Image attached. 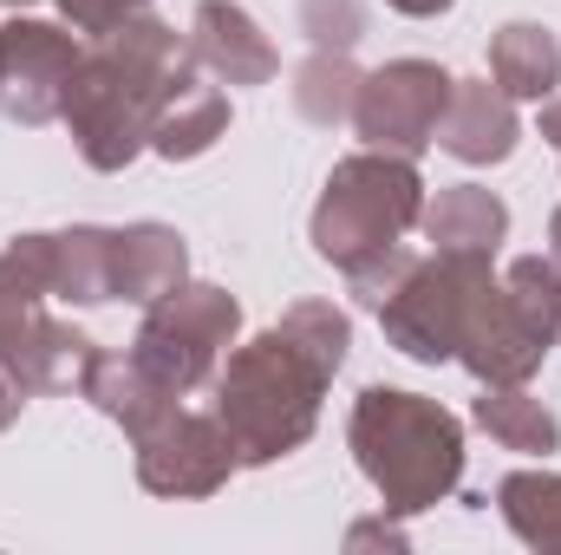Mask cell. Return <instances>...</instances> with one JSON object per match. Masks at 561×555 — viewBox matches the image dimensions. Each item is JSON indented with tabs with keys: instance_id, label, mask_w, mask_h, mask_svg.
<instances>
[{
	"instance_id": "cell-14",
	"label": "cell",
	"mask_w": 561,
	"mask_h": 555,
	"mask_svg": "<svg viewBox=\"0 0 561 555\" xmlns=\"http://www.w3.org/2000/svg\"><path fill=\"white\" fill-rule=\"evenodd\" d=\"M523 138V118H516V99L490 79H457L450 86V105L437 118V144L457 157V163H503Z\"/></svg>"
},
{
	"instance_id": "cell-6",
	"label": "cell",
	"mask_w": 561,
	"mask_h": 555,
	"mask_svg": "<svg viewBox=\"0 0 561 555\" xmlns=\"http://www.w3.org/2000/svg\"><path fill=\"white\" fill-rule=\"evenodd\" d=\"M496 287V256H477V249H431V256H412L405 275L392 281L373 314L386 327V340L419 360V366H444L457 360L463 347V327L477 314V301Z\"/></svg>"
},
{
	"instance_id": "cell-4",
	"label": "cell",
	"mask_w": 561,
	"mask_h": 555,
	"mask_svg": "<svg viewBox=\"0 0 561 555\" xmlns=\"http://www.w3.org/2000/svg\"><path fill=\"white\" fill-rule=\"evenodd\" d=\"M424 216V177L419 157H399V150H353L333 163L320 203H313V256L333 262L346 281H366L373 269H386L405 236L419 229Z\"/></svg>"
},
{
	"instance_id": "cell-23",
	"label": "cell",
	"mask_w": 561,
	"mask_h": 555,
	"mask_svg": "<svg viewBox=\"0 0 561 555\" xmlns=\"http://www.w3.org/2000/svg\"><path fill=\"white\" fill-rule=\"evenodd\" d=\"M300 33L320 53H353L366 33V7L359 0H300Z\"/></svg>"
},
{
	"instance_id": "cell-5",
	"label": "cell",
	"mask_w": 561,
	"mask_h": 555,
	"mask_svg": "<svg viewBox=\"0 0 561 555\" xmlns=\"http://www.w3.org/2000/svg\"><path fill=\"white\" fill-rule=\"evenodd\" d=\"M556 340H561V269L549 256H523L477 301L457 360L477 373V386H529Z\"/></svg>"
},
{
	"instance_id": "cell-8",
	"label": "cell",
	"mask_w": 561,
	"mask_h": 555,
	"mask_svg": "<svg viewBox=\"0 0 561 555\" xmlns=\"http://www.w3.org/2000/svg\"><path fill=\"white\" fill-rule=\"evenodd\" d=\"M85 353H92V340L79 327L53 320L39 294H26L0 275V431L20 418L26 399L79 386Z\"/></svg>"
},
{
	"instance_id": "cell-22",
	"label": "cell",
	"mask_w": 561,
	"mask_h": 555,
	"mask_svg": "<svg viewBox=\"0 0 561 555\" xmlns=\"http://www.w3.org/2000/svg\"><path fill=\"white\" fill-rule=\"evenodd\" d=\"M359 66H353V53H307V66L294 72V112L307 118V125H340V118H353V99H359Z\"/></svg>"
},
{
	"instance_id": "cell-16",
	"label": "cell",
	"mask_w": 561,
	"mask_h": 555,
	"mask_svg": "<svg viewBox=\"0 0 561 555\" xmlns=\"http://www.w3.org/2000/svg\"><path fill=\"white\" fill-rule=\"evenodd\" d=\"M53 301H72V307L118 301V229L72 223L53 236Z\"/></svg>"
},
{
	"instance_id": "cell-19",
	"label": "cell",
	"mask_w": 561,
	"mask_h": 555,
	"mask_svg": "<svg viewBox=\"0 0 561 555\" xmlns=\"http://www.w3.org/2000/svg\"><path fill=\"white\" fill-rule=\"evenodd\" d=\"M490 79L510 92V99H556L561 86V39L536 20H510L496 39H490Z\"/></svg>"
},
{
	"instance_id": "cell-17",
	"label": "cell",
	"mask_w": 561,
	"mask_h": 555,
	"mask_svg": "<svg viewBox=\"0 0 561 555\" xmlns=\"http://www.w3.org/2000/svg\"><path fill=\"white\" fill-rule=\"evenodd\" d=\"M190 281V249L170 223H125L118 229V301L150 307Z\"/></svg>"
},
{
	"instance_id": "cell-12",
	"label": "cell",
	"mask_w": 561,
	"mask_h": 555,
	"mask_svg": "<svg viewBox=\"0 0 561 555\" xmlns=\"http://www.w3.org/2000/svg\"><path fill=\"white\" fill-rule=\"evenodd\" d=\"M190 53H196V66H203L209 79H222V86H268L280 72L275 39H268V33L255 26V13L236 7V0H203V7L190 13Z\"/></svg>"
},
{
	"instance_id": "cell-21",
	"label": "cell",
	"mask_w": 561,
	"mask_h": 555,
	"mask_svg": "<svg viewBox=\"0 0 561 555\" xmlns=\"http://www.w3.org/2000/svg\"><path fill=\"white\" fill-rule=\"evenodd\" d=\"M477 424H483L503 451H523V457H549V451H561V418L549 412L529 386H483Z\"/></svg>"
},
{
	"instance_id": "cell-11",
	"label": "cell",
	"mask_w": 561,
	"mask_h": 555,
	"mask_svg": "<svg viewBox=\"0 0 561 555\" xmlns=\"http://www.w3.org/2000/svg\"><path fill=\"white\" fill-rule=\"evenodd\" d=\"M236 471H242V457H236V438L216 418V406L209 412L176 406L150 438H138V484L150 497H216Z\"/></svg>"
},
{
	"instance_id": "cell-3",
	"label": "cell",
	"mask_w": 561,
	"mask_h": 555,
	"mask_svg": "<svg viewBox=\"0 0 561 555\" xmlns=\"http://www.w3.org/2000/svg\"><path fill=\"white\" fill-rule=\"evenodd\" d=\"M346 444L392 517L437 510L463 484V424L424 393L366 386L346 418Z\"/></svg>"
},
{
	"instance_id": "cell-1",
	"label": "cell",
	"mask_w": 561,
	"mask_h": 555,
	"mask_svg": "<svg viewBox=\"0 0 561 555\" xmlns=\"http://www.w3.org/2000/svg\"><path fill=\"white\" fill-rule=\"evenodd\" d=\"M353 320L333 301H294L268 333L216 366V418L236 438L242 464H280L320 424V399L346 366Z\"/></svg>"
},
{
	"instance_id": "cell-25",
	"label": "cell",
	"mask_w": 561,
	"mask_h": 555,
	"mask_svg": "<svg viewBox=\"0 0 561 555\" xmlns=\"http://www.w3.org/2000/svg\"><path fill=\"white\" fill-rule=\"evenodd\" d=\"M346 543H353V550H359V543H392V550H405V530H392V523H359Z\"/></svg>"
},
{
	"instance_id": "cell-27",
	"label": "cell",
	"mask_w": 561,
	"mask_h": 555,
	"mask_svg": "<svg viewBox=\"0 0 561 555\" xmlns=\"http://www.w3.org/2000/svg\"><path fill=\"white\" fill-rule=\"evenodd\" d=\"M542 138H549V150L561 157V99H542Z\"/></svg>"
},
{
	"instance_id": "cell-7",
	"label": "cell",
	"mask_w": 561,
	"mask_h": 555,
	"mask_svg": "<svg viewBox=\"0 0 561 555\" xmlns=\"http://www.w3.org/2000/svg\"><path fill=\"white\" fill-rule=\"evenodd\" d=\"M236 333H242V301L216 281H183L144 307L131 353L163 386H176L190 399L196 386H216V366L236 347Z\"/></svg>"
},
{
	"instance_id": "cell-24",
	"label": "cell",
	"mask_w": 561,
	"mask_h": 555,
	"mask_svg": "<svg viewBox=\"0 0 561 555\" xmlns=\"http://www.w3.org/2000/svg\"><path fill=\"white\" fill-rule=\"evenodd\" d=\"M53 7L66 13V26H72L79 39H105V33H118L125 20L150 13V0H53Z\"/></svg>"
},
{
	"instance_id": "cell-2",
	"label": "cell",
	"mask_w": 561,
	"mask_h": 555,
	"mask_svg": "<svg viewBox=\"0 0 561 555\" xmlns=\"http://www.w3.org/2000/svg\"><path fill=\"white\" fill-rule=\"evenodd\" d=\"M196 72V53H190V33L163 26V20H125L118 33L92 39L72 86H66V132L79 144V157L92 170H125L138 150H150V125L163 112V99Z\"/></svg>"
},
{
	"instance_id": "cell-29",
	"label": "cell",
	"mask_w": 561,
	"mask_h": 555,
	"mask_svg": "<svg viewBox=\"0 0 561 555\" xmlns=\"http://www.w3.org/2000/svg\"><path fill=\"white\" fill-rule=\"evenodd\" d=\"M0 7H13V13H26V7H33V0H0Z\"/></svg>"
},
{
	"instance_id": "cell-28",
	"label": "cell",
	"mask_w": 561,
	"mask_h": 555,
	"mask_svg": "<svg viewBox=\"0 0 561 555\" xmlns=\"http://www.w3.org/2000/svg\"><path fill=\"white\" fill-rule=\"evenodd\" d=\"M549 262H556V269H561V209H556V216H549Z\"/></svg>"
},
{
	"instance_id": "cell-26",
	"label": "cell",
	"mask_w": 561,
	"mask_h": 555,
	"mask_svg": "<svg viewBox=\"0 0 561 555\" xmlns=\"http://www.w3.org/2000/svg\"><path fill=\"white\" fill-rule=\"evenodd\" d=\"M392 13H405V20H437V13H450L457 0H386Z\"/></svg>"
},
{
	"instance_id": "cell-13",
	"label": "cell",
	"mask_w": 561,
	"mask_h": 555,
	"mask_svg": "<svg viewBox=\"0 0 561 555\" xmlns=\"http://www.w3.org/2000/svg\"><path fill=\"white\" fill-rule=\"evenodd\" d=\"M79 393L112 418V424H125V438H131V444L150 438L163 418L183 406V393H176V386H163L138 353H131V347H125V353L92 347V353H85V366H79Z\"/></svg>"
},
{
	"instance_id": "cell-20",
	"label": "cell",
	"mask_w": 561,
	"mask_h": 555,
	"mask_svg": "<svg viewBox=\"0 0 561 555\" xmlns=\"http://www.w3.org/2000/svg\"><path fill=\"white\" fill-rule=\"evenodd\" d=\"M496 510L516 543L536 555H561V471H510L496 484Z\"/></svg>"
},
{
	"instance_id": "cell-18",
	"label": "cell",
	"mask_w": 561,
	"mask_h": 555,
	"mask_svg": "<svg viewBox=\"0 0 561 555\" xmlns=\"http://www.w3.org/2000/svg\"><path fill=\"white\" fill-rule=\"evenodd\" d=\"M222 132H229V99H222V86H209L203 66H196V72L163 99V112H157V125H150V150L170 157V163H190V157H203Z\"/></svg>"
},
{
	"instance_id": "cell-10",
	"label": "cell",
	"mask_w": 561,
	"mask_h": 555,
	"mask_svg": "<svg viewBox=\"0 0 561 555\" xmlns=\"http://www.w3.org/2000/svg\"><path fill=\"white\" fill-rule=\"evenodd\" d=\"M450 72L437 59H392L379 72L359 79V99H353V132L373 144V150H399V157H419L424 144H437V118L450 105Z\"/></svg>"
},
{
	"instance_id": "cell-15",
	"label": "cell",
	"mask_w": 561,
	"mask_h": 555,
	"mask_svg": "<svg viewBox=\"0 0 561 555\" xmlns=\"http://www.w3.org/2000/svg\"><path fill=\"white\" fill-rule=\"evenodd\" d=\"M419 229H424L431 249H477V256H496L503 236H510V209H503V196L483 190V183H450V190H437V196L424 203Z\"/></svg>"
},
{
	"instance_id": "cell-9",
	"label": "cell",
	"mask_w": 561,
	"mask_h": 555,
	"mask_svg": "<svg viewBox=\"0 0 561 555\" xmlns=\"http://www.w3.org/2000/svg\"><path fill=\"white\" fill-rule=\"evenodd\" d=\"M85 59V39L72 26H53V20H26L13 13L0 26V112L26 132L53 125L59 105H66V86Z\"/></svg>"
}]
</instances>
